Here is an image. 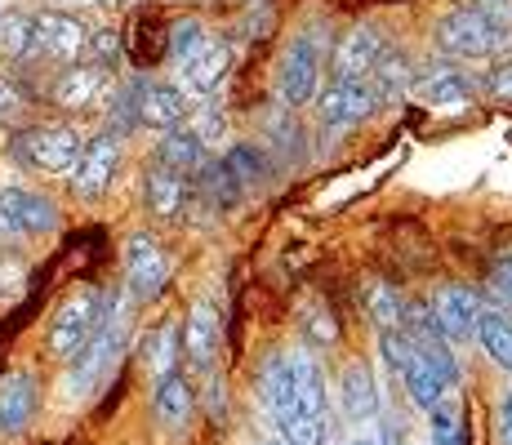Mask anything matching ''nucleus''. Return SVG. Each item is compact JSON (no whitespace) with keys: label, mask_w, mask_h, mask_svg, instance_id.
Segmentation results:
<instances>
[{"label":"nucleus","mask_w":512,"mask_h":445,"mask_svg":"<svg viewBox=\"0 0 512 445\" xmlns=\"http://www.w3.org/2000/svg\"><path fill=\"white\" fill-rule=\"evenodd\" d=\"M165 49H170L174 67H179V81L192 89V94H214L232 67V45L223 41V36H214L210 27L192 14L179 18V23H170V41H165Z\"/></svg>","instance_id":"1"},{"label":"nucleus","mask_w":512,"mask_h":445,"mask_svg":"<svg viewBox=\"0 0 512 445\" xmlns=\"http://www.w3.org/2000/svg\"><path fill=\"white\" fill-rule=\"evenodd\" d=\"M125 352H130V316H125V308L112 299V308H107L103 325L90 334V343H85V348L67 361V374H63L67 397H76V401L94 397V392L103 388L116 370H121V356Z\"/></svg>","instance_id":"2"},{"label":"nucleus","mask_w":512,"mask_h":445,"mask_svg":"<svg viewBox=\"0 0 512 445\" xmlns=\"http://www.w3.org/2000/svg\"><path fill=\"white\" fill-rule=\"evenodd\" d=\"M285 445H326L330 437V388L326 370L312 352H299V374H294V397L277 419Z\"/></svg>","instance_id":"3"},{"label":"nucleus","mask_w":512,"mask_h":445,"mask_svg":"<svg viewBox=\"0 0 512 445\" xmlns=\"http://www.w3.org/2000/svg\"><path fill=\"white\" fill-rule=\"evenodd\" d=\"M107 308H112V294L94 290V285H81V290H72L63 303L54 308L45 325V352L54 356V361H72L76 352L90 343V334L103 325Z\"/></svg>","instance_id":"4"},{"label":"nucleus","mask_w":512,"mask_h":445,"mask_svg":"<svg viewBox=\"0 0 512 445\" xmlns=\"http://www.w3.org/2000/svg\"><path fill=\"white\" fill-rule=\"evenodd\" d=\"M508 45V23L499 18V9L468 5L450 9L437 23V49L446 58H495Z\"/></svg>","instance_id":"5"},{"label":"nucleus","mask_w":512,"mask_h":445,"mask_svg":"<svg viewBox=\"0 0 512 445\" xmlns=\"http://www.w3.org/2000/svg\"><path fill=\"white\" fill-rule=\"evenodd\" d=\"M379 356H383V365L401 379L406 401L415 405V410L428 414L437 401H446V383H441V374L432 370V361L419 352V343L410 339L401 325L397 330H379Z\"/></svg>","instance_id":"6"},{"label":"nucleus","mask_w":512,"mask_h":445,"mask_svg":"<svg viewBox=\"0 0 512 445\" xmlns=\"http://www.w3.org/2000/svg\"><path fill=\"white\" fill-rule=\"evenodd\" d=\"M9 152L18 165L36 174H67L81 156V134L67 121H36V125H18L9 138Z\"/></svg>","instance_id":"7"},{"label":"nucleus","mask_w":512,"mask_h":445,"mask_svg":"<svg viewBox=\"0 0 512 445\" xmlns=\"http://www.w3.org/2000/svg\"><path fill=\"white\" fill-rule=\"evenodd\" d=\"M326 45H330V36H326V27L321 23L294 32V41L285 45L277 85H281V98L290 107H308L312 98H317L321 72H326Z\"/></svg>","instance_id":"8"},{"label":"nucleus","mask_w":512,"mask_h":445,"mask_svg":"<svg viewBox=\"0 0 512 445\" xmlns=\"http://www.w3.org/2000/svg\"><path fill=\"white\" fill-rule=\"evenodd\" d=\"M90 45V27L67 9H41L32 14V45H27L23 63H41V67H72L85 58Z\"/></svg>","instance_id":"9"},{"label":"nucleus","mask_w":512,"mask_h":445,"mask_svg":"<svg viewBox=\"0 0 512 445\" xmlns=\"http://www.w3.org/2000/svg\"><path fill=\"white\" fill-rule=\"evenodd\" d=\"M121 259H125V294L134 303L161 299L165 285H170V259H165L161 241L152 232H130L121 245Z\"/></svg>","instance_id":"10"},{"label":"nucleus","mask_w":512,"mask_h":445,"mask_svg":"<svg viewBox=\"0 0 512 445\" xmlns=\"http://www.w3.org/2000/svg\"><path fill=\"white\" fill-rule=\"evenodd\" d=\"M112 67L103 63H72V67H58L54 81H49V103L63 107V112H94L112 98Z\"/></svg>","instance_id":"11"},{"label":"nucleus","mask_w":512,"mask_h":445,"mask_svg":"<svg viewBox=\"0 0 512 445\" xmlns=\"http://www.w3.org/2000/svg\"><path fill=\"white\" fill-rule=\"evenodd\" d=\"M116 170H121V138L116 134H94L90 143H81V156L67 174H72V196L76 201H103L112 187Z\"/></svg>","instance_id":"12"},{"label":"nucleus","mask_w":512,"mask_h":445,"mask_svg":"<svg viewBox=\"0 0 512 445\" xmlns=\"http://www.w3.org/2000/svg\"><path fill=\"white\" fill-rule=\"evenodd\" d=\"M0 227L5 236H49L58 232V205L32 187H0Z\"/></svg>","instance_id":"13"},{"label":"nucleus","mask_w":512,"mask_h":445,"mask_svg":"<svg viewBox=\"0 0 512 445\" xmlns=\"http://www.w3.org/2000/svg\"><path fill=\"white\" fill-rule=\"evenodd\" d=\"M152 419L165 437H183L196 419V392L183 370H170L152 379Z\"/></svg>","instance_id":"14"},{"label":"nucleus","mask_w":512,"mask_h":445,"mask_svg":"<svg viewBox=\"0 0 512 445\" xmlns=\"http://www.w3.org/2000/svg\"><path fill=\"white\" fill-rule=\"evenodd\" d=\"M428 316L450 343H464L477 334V316H481V299L468 285H437L428 299Z\"/></svg>","instance_id":"15"},{"label":"nucleus","mask_w":512,"mask_h":445,"mask_svg":"<svg viewBox=\"0 0 512 445\" xmlns=\"http://www.w3.org/2000/svg\"><path fill=\"white\" fill-rule=\"evenodd\" d=\"M374 107H379V98H374L370 81H334L330 76V85L317 89V116L330 130H348V125L366 121Z\"/></svg>","instance_id":"16"},{"label":"nucleus","mask_w":512,"mask_h":445,"mask_svg":"<svg viewBox=\"0 0 512 445\" xmlns=\"http://www.w3.org/2000/svg\"><path fill=\"white\" fill-rule=\"evenodd\" d=\"M41 410V379L32 370H9L0 379V437H23Z\"/></svg>","instance_id":"17"},{"label":"nucleus","mask_w":512,"mask_h":445,"mask_svg":"<svg viewBox=\"0 0 512 445\" xmlns=\"http://www.w3.org/2000/svg\"><path fill=\"white\" fill-rule=\"evenodd\" d=\"M219 343H223V325H219V316H214V308L210 303H192L183 330H179V348L187 356V365L210 374L214 361H219Z\"/></svg>","instance_id":"18"},{"label":"nucleus","mask_w":512,"mask_h":445,"mask_svg":"<svg viewBox=\"0 0 512 445\" xmlns=\"http://www.w3.org/2000/svg\"><path fill=\"white\" fill-rule=\"evenodd\" d=\"M383 49H388V36L374 32V27H352L348 36H339V45H334V81H366L374 72V63L383 58Z\"/></svg>","instance_id":"19"},{"label":"nucleus","mask_w":512,"mask_h":445,"mask_svg":"<svg viewBox=\"0 0 512 445\" xmlns=\"http://www.w3.org/2000/svg\"><path fill=\"white\" fill-rule=\"evenodd\" d=\"M410 94L419 103L437 107V112H468L472 107V85L459 67H428L423 76H410Z\"/></svg>","instance_id":"20"},{"label":"nucleus","mask_w":512,"mask_h":445,"mask_svg":"<svg viewBox=\"0 0 512 445\" xmlns=\"http://www.w3.org/2000/svg\"><path fill=\"white\" fill-rule=\"evenodd\" d=\"M339 410L357 428H370L374 414H379V388H374V374L361 356H352L339 374Z\"/></svg>","instance_id":"21"},{"label":"nucleus","mask_w":512,"mask_h":445,"mask_svg":"<svg viewBox=\"0 0 512 445\" xmlns=\"http://www.w3.org/2000/svg\"><path fill=\"white\" fill-rule=\"evenodd\" d=\"M134 107H139V125H152V130H174L187 116L183 89L165 81H134Z\"/></svg>","instance_id":"22"},{"label":"nucleus","mask_w":512,"mask_h":445,"mask_svg":"<svg viewBox=\"0 0 512 445\" xmlns=\"http://www.w3.org/2000/svg\"><path fill=\"white\" fill-rule=\"evenodd\" d=\"M187 192H192V187H187V174L170 170V165L152 161L143 170V205L152 219H179L183 205H187Z\"/></svg>","instance_id":"23"},{"label":"nucleus","mask_w":512,"mask_h":445,"mask_svg":"<svg viewBox=\"0 0 512 445\" xmlns=\"http://www.w3.org/2000/svg\"><path fill=\"white\" fill-rule=\"evenodd\" d=\"M139 361H143V370L152 374V379H161V374H170V370H179V361H183V348H179V325H152V330L143 334V348H139Z\"/></svg>","instance_id":"24"},{"label":"nucleus","mask_w":512,"mask_h":445,"mask_svg":"<svg viewBox=\"0 0 512 445\" xmlns=\"http://www.w3.org/2000/svg\"><path fill=\"white\" fill-rule=\"evenodd\" d=\"M205 152H210V147H205L201 138L187 130V125H174V130H161L156 161L170 165V170H179V174H196L205 165Z\"/></svg>","instance_id":"25"},{"label":"nucleus","mask_w":512,"mask_h":445,"mask_svg":"<svg viewBox=\"0 0 512 445\" xmlns=\"http://www.w3.org/2000/svg\"><path fill=\"white\" fill-rule=\"evenodd\" d=\"M472 339L481 343V352L490 356V361L499 365L504 374H512V321L504 312H495V308H481L477 316V334Z\"/></svg>","instance_id":"26"},{"label":"nucleus","mask_w":512,"mask_h":445,"mask_svg":"<svg viewBox=\"0 0 512 445\" xmlns=\"http://www.w3.org/2000/svg\"><path fill=\"white\" fill-rule=\"evenodd\" d=\"M196 187H201V196L214 210H236V201H241V183L228 170V161H210L205 156V165L196 170Z\"/></svg>","instance_id":"27"},{"label":"nucleus","mask_w":512,"mask_h":445,"mask_svg":"<svg viewBox=\"0 0 512 445\" xmlns=\"http://www.w3.org/2000/svg\"><path fill=\"white\" fill-rule=\"evenodd\" d=\"M361 303H366V316L374 321V330H397L406 308H401V299L392 294L388 281H379V276H366V285H361Z\"/></svg>","instance_id":"28"},{"label":"nucleus","mask_w":512,"mask_h":445,"mask_svg":"<svg viewBox=\"0 0 512 445\" xmlns=\"http://www.w3.org/2000/svg\"><path fill=\"white\" fill-rule=\"evenodd\" d=\"M27 45H32V14L9 9V14L0 18V58H5V63H23Z\"/></svg>","instance_id":"29"},{"label":"nucleus","mask_w":512,"mask_h":445,"mask_svg":"<svg viewBox=\"0 0 512 445\" xmlns=\"http://www.w3.org/2000/svg\"><path fill=\"white\" fill-rule=\"evenodd\" d=\"M32 89H27L18 76H0V125H23V116L32 112Z\"/></svg>","instance_id":"30"},{"label":"nucleus","mask_w":512,"mask_h":445,"mask_svg":"<svg viewBox=\"0 0 512 445\" xmlns=\"http://www.w3.org/2000/svg\"><path fill=\"white\" fill-rule=\"evenodd\" d=\"M486 299L495 303V312L512 316V250L499 254V259L490 263V272H486Z\"/></svg>","instance_id":"31"},{"label":"nucleus","mask_w":512,"mask_h":445,"mask_svg":"<svg viewBox=\"0 0 512 445\" xmlns=\"http://www.w3.org/2000/svg\"><path fill=\"white\" fill-rule=\"evenodd\" d=\"M223 161H228V170L236 174V183H259L263 174H268V161H263V152L259 147H250V143H236V147H228V156H223Z\"/></svg>","instance_id":"32"},{"label":"nucleus","mask_w":512,"mask_h":445,"mask_svg":"<svg viewBox=\"0 0 512 445\" xmlns=\"http://www.w3.org/2000/svg\"><path fill=\"white\" fill-rule=\"evenodd\" d=\"M303 334H308V343H321V348H330V343L339 339V325L330 321V312L321 308L317 299H312V321L303 316Z\"/></svg>","instance_id":"33"},{"label":"nucleus","mask_w":512,"mask_h":445,"mask_svg":"<svg viewBox=\"0 0 512 445\" xmlns=\"http://www.w3.org/2000/svg\"><path fill=\"white\" fill-rule=\"evenodd\" d=\"M486 94L499 98V103H512V58H504V63L490 67L486 76Z\"/></svg>","instance_id":"34"},{"label":"nucleus","mask_w":512,"mask_h":445,"mask_svg":"<svg viewBox=\"0 0 512 445\" xmlns=\"http://www.w3.org/2000/svg\"><path fill=\"white\" fill-rule=\"evenodd\" d=\"M18 285H23V263L9 259V250H0V294L18 290Z\"/></svg>","instance_id":"35"},{"label":"nucleus","mask_w":512,"mask_h":445,"mask_svg":"<svg viewBox=\"0 0 512 445\" xmlns=\"http://www.w3.org/2000/svg\"><path fill=\"white\" fill-rule=\"evenodd\" d=\"M499 445H512V388L499 397Z\"/></svg>","instance_id":"36"},{"label":"nucleus","mask_w":512,"mask_h":445,"mask_svg":"<svg viewBox=\"0 0 512 445\" xmlns=\"http://www.w3.org/2000/svg\"><path fill=\"white\" fill-rule=\"evenodd\" d=\"M348 445H388V437H383V432H357Z\"/></svg>","instance_id":"37"},{"label":"nucleus","mask_w":512,"mask_h":445,"mask_svg":"<svg viewBox=\"0 0 512 445\" xmlns=\"http://www.w3.org/2000/svg\"><path fill=\"white\" fill-rule=\"evenodd\" d=\"M116 5H125V9H130V5H147V0H116Z\"/></svg>","instance_id":"38"},{"label":"nucleus","mask_w":512,"mask_h":445,"mask_svg":"<svg viewBox=\"0 0 512 445\" xmlns=\"http://www.w3.org/2000/svg\"><path fill=\"white\" fill-rule=\"evenodd\" d=\"M490 5H508V0H490Z\"/></svg>","instance_id":"39"},{"label":"nucleus","mask_w":512,"mask_h":445,"mask_svg":"<svg viewBox=\"0 0 512 445\" xmlns=\"http://www.w3.org/2000/svg\"><path fill=\"white\" fill-rule=\"evenodd\" d=\"M268 445H285V441H268Z\"/></svg>","instance_id":"40"},{"label":"nucleus","mask_w":512,"mask_h":445,"mask_svg":"<svg viewBox=\"0 0 512 445\" xmlns=\"http://www.w3.org/2000/svg\"><path fill=\"white\" fill-rule=\"evenodd\" d=\"M508 41H512V32H508Z\"/></svg>","instance_id":"41"}]
</instances>
